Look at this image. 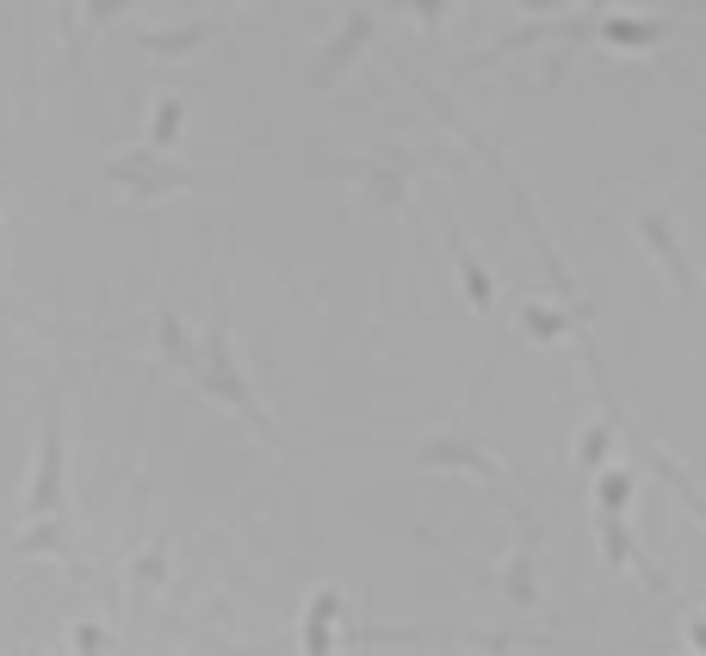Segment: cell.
<instances>
[{"mask_svg": "<svg viewBox=\"0 0 706 656\" xmlns=\"http://www.w3.org/2000/svg\"><path fill=\"white\" fill-rule=\"evenodd\" d=\"M69 514V328L50 323V372H44V422H38V452L32 477L20 496V526Z\"/></svg>", "mask_w": 706, "mask_h": 656, "instance_id": "obj_1", "label": "cell"}, {"mask_svg": "<svg viewBox=\"0 0 706 656\" xmlns=\"http://www.w3.org/2000/svg\"><path fill=\"white\" fill-rule=\"evenodd\" d=\"M490 378V372H483ZM483 378H478V390H471V403H465V415H453L446 427H434V434H335L328 446H403L416 464H434V471H471L478 483H490L508 508H520L515 502V489H508V471H502V459L483 446V434L471 427V409H478V397H483Z\"/></svg>", "mask_w": 706, "mask_h": 656, "instance_id": "obj_2", "label": "cell"}, {"mask_svg": "<svg viewBox=\"0 0 706 656\" xmlns=\"http://www.w3.org/2000/svg\"><path fill=\"white\" fill-rule=\"evenodd\" d=\"M205 397H217L224 409H236L242 422L254 427V440L273 446L279 459H291V440L279 434V422H273V409L261 403V390H254V378L242 372V360H236V328H229V291L224 279L211 286V323H205V372H199V385Z\"/></svg>", "mask_w": 706, "mask_h": 656, "instance_id": "obj_3", "label": "cell"}, {"mask_svg": "<svg viewBox=\"0 0 706 656\" xmlns=\"http://www.w3.org/2000/svg\"><path fill=\"white\" fill-rule=\"evenodd\" d=\"M434 168H458V149L446 143H416V136H384L372 149H360L347 161V186L360 198V217H391L409 198L421 174H434Z\"/></svg>", "mask_w": 706, "mask_h": 656, "instance_id": "obj_4", "label": "cell"}, {"mask_svg": "<svg viewBox=\"0 0 706 656\" xmlns=\"http://www.w3.org/2000/svg\"><path fill=\"white\" fill-rule=\"evenodd\" d=\"M211 180H224V168H199V161H180V155H155L149 143H136V149H118L106 155L94 168V180L81 186L69 205H87V198H131V205H155V198H187L199 193V186H211Z\"/></svg>", "mask_w": 706, "mask_h": 656, "instance_id": "obj_5", "label": "cell"}, {"mask_svg": "<svg viewBox=\"0 0 706 656\" xmlns=\"http://www.w3.org/2000/svg\"><path fill=\"white\" fill-rule=\"evenodd\" d=\"M391 7H379V0H347L342 13H335V25H328L323 38H316V50H310V99H328L335 87H342L347 75H354V62L372 50V44L391 32Z\"/></svg>", "mask_w": 706, "mask_h": 656, "instance_id": "obj_6", "label": "cell"}, {"mask_svg": "<svg viewBox=\"0 0 706 656\" xmlns=\"http://www.w3.org/2000/svg\"><path fill=\"white\" fill-rule=\"evenodd\" d=\"M224 25H229L224 7H187L173 25H136L131 44H136V50H149L155 62H187V57H199Z\"/></svg>", "mask_w": 706, "mask_h": 656, "instance_id": "obj_7", "label": "cell"}, {"mask_svg": "<svg viewBox=\"0 0 706 656\" xmlns=\"http://www.w3.org/2000/svg\"><path fill=\"white\" fill-rule=\"evenodd\" d=\"M155 360H161L168 378H187V385H199V372H205V341L187 335L168 291H155Z\"/></svg>", "mask_w": 706, "mask_h": 656, "instance_id": "obj_8", "label": "cell"}, {"mask_svg": "<svg viewBox=\"0 0 706 656\" xmlns=\"http://www.w3.org/2000/svg\"><path fill=\"white\" fill-rule=\"evenodd\" d=\"M434 205H440V230H446V254H453V279H458V291H465V304L490 309V304H496V279H490V272H483V260L471 254V242H465V230H458V217H453V205H446V193H434Z\"/></svg>", "mask_w": 706, "mask_h": 656, "instance_id": "obj_9", "label": "cell"}, {"mask_svg": "<svg viewBox=\"0 0 706 656\" xmlns=\"http://www.w3.org/2000/svg\"><path fill=\"white\" fill-rule=\"evenodd\" d=\"M25 551H50L69 570H81V526L75 514H50V521H25L13 539L0 545V558H25Z\"/></svg>", "mask_w": 706, "mask_h": 656, "instance_id": "obj_10", "label": "cell"}, {"mask_svg": "<svg viewBox=\"0 0 706 656\" xmlns=\"http://www.w3.org/2000/svg\"><path fill=\"white\" fill-rule=\"evenodd\" d=\"M180 136H187V94L168 87V94H155V106H149V149L173 155L180 149Z\"/></svg>", "mask_w": 706, "mask_h": 656, "instance_id": "obj_11", "label": "cell"}, {"mask_svg": "<svg viewBox=\"0 0 706 656\" xmlns=\"http://www.w3.org/2000/svg\"><path fill=\"white\" fill-rule=\"evenodd\" d=\"M0 205H7V174H0ZM0 323H25V316H20L13 304H7V297H0Z\"/></svg>", "mask_w": 706, "mask_h": 656, "instance_id": "obj_12", "label": "cell"}]
</instances>
